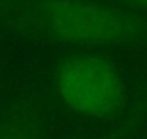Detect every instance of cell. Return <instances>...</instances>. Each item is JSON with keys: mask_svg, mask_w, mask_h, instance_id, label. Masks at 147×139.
Wrapping results in <instances>:
<instances>
[{"mask_svg": "<svg viewBox=\"0 0 147 139\" xmlns=\"http://www.w3.org/2000/svg\"><path fill=\"white\" fill-rule=\"evenodd\" d=\"M46 16L52 29L68 39H113L121 32L115 13L81 0H49Z\"/></svg>", "mask_w": 147, "mask_h": 139, "instance_id": "cell-2", "label": "cell"}, {"mask_svg": "<svg viewBox=\"0 0 147 139\" xmlns=\"http://www.w3.org/2000/svg\"><path fill=\"white\" fill-rule=\"evenodd\" d=\"M133 5L138 6V7H143V9H147V0H128Z\"/></svg>", "mask_w": 147, "mask_h": 139, "instance_id": "cell-3", "label": "cell"}, {"mask_svg": "<svg viewBox=\"0 0 147 139\" xmlns=\"http://www.w3.org/2000/svg\"><path fill=\"white\" fill-rule=\"evenodd\" d=\"M58 90L69 107L90 116L113 112L123 96V86L114 68L92 55L66 59L59 71Z\"/></svg>", "mask_w": 147, "mask_h": 139, "instance_id": "cell-1", "label": "cell"}]
</instances>
